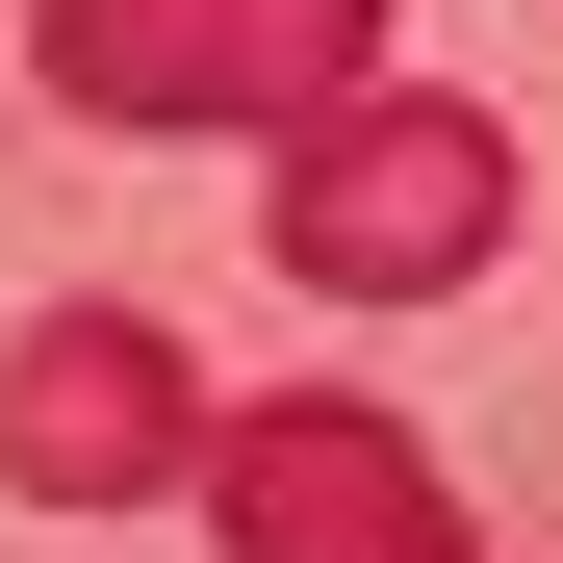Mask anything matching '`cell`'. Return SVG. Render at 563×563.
Here are the masks:
<instances>
[{"instance_id":"3957f363","label":"cell","mask_w":563,"mask_h":563,"mask_svg":"<svg viewBox=\"0 0 563 563\" xmlns=\"http://www.w3.org/2000/svg\"><path fill=\"white\" fill-rule=\"evenodd\" d=\"M206 538H231V563H487L461 461H435L385 385H256V410H206Z\"/></svg>"},{"instance_id":"277c9868","label":"cell","mask_w":563,"mask_h":563,"mask_svg":"<svg viewBox=\"0 0 563 563\" xmlns=\"http://www.w3.org/2000/svg\"><path fill=\"white\" fill-rule=\"evenodd\" d=\"M0 487H26V512L206 487V358H179L154 308H26V333H0Z\"/></svg>"},{"instance_id":"6da1fadb","label":"cell","mask_w":563,"mask_h":563,"mask_svg":"<svg viewBox=\"0 0 563 563\" xmlns=\"http://www.w3.org/2000/svg\"><path fill=\"white\" fill-rule=\"evenodd\" d=\"M512 129L487 103H435V77H358V103H308L282 129V179H256V256L308 282V308H435V282H487L512 256Z\"/></svg>"},{"instance_id":"7a4b0ae2","label":"cell","mask_w":563,"mask_h":563,"mask_svg":"<svg viewBox=\"0 0 563 563\" xmlns=\"http://www.w3.org/2000/svg\"><path fill=\"white\" fill-rule=\"evenodd\" d=\"M26 77L77 129H308L385 77V0H26Z\"/></svg>"}]
</instances>
